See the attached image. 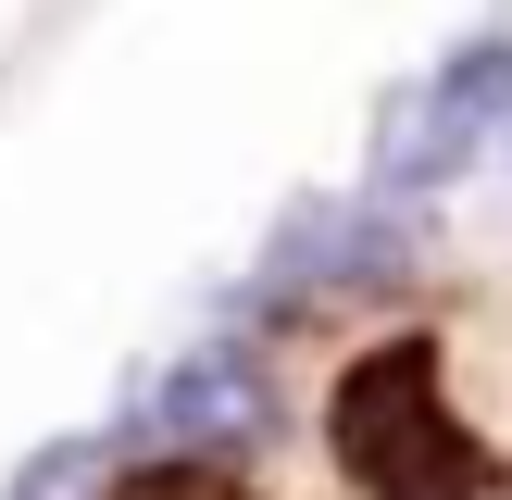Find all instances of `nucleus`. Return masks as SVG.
<instances>
[{
    "instance_id": "obj_2",
    "label": "nucleus",
    "mask_w": 512,
    "mask_h": 500,
    "mask_svg": "<svg viewBox=\"0 0 512 500\" xmlns=\"http://www.w3.org/2000/svg\"><path fill=\"white\" fill-rule=\"evenodd\" d=\"M500 113H512V38L488 25V38H463L438 75H413V88L388 100V125H375V188L425 200V188H450V175H475L488 138H500Z\"/></svg>"
},
{
    "instance_id": "obj_3",
    "label": "nucleus",
    "mask_w": 512,
    "mask_h": 500,
    "mask_svg": "<svg viewBox=\"0 0 512 500\" xmlns=\"http://www.w3.org/2000/svg\"><path fill=\"white\" fill-rule=\"evenodd\" d=\"M413 275V213L388 188H350V200H300L263 250V300H363Z\"/></svg>"
},
{
    "instance_id": "obj_5",
    "label": "nucleus",
    "mask_w": 512,
    "mask_h": 500,
    "mask_svg": "<svg viewBox=\"0 0 512 500\" xmlns=\"http://www.w3.org/2000/svg\"><path fill=\"white\" fill-rule=\"evenodd\" d=\"M88 500H250V488H238V475H213V463L188 450V463H125V475H100Z\"/></svg>"
},
{
    "instance_id": "obj_4",
    "label": "nucleus",
    "mask_w": 512,
    "mask_h": 500,
    "mask_svg": "<svg viewBox=\"0 0 512 500\" xmlns=\"http://www.w3.org/2000/svg\"><path fill=\"white\" fill-rule=\"evenodd\" d=\"M275 413V388H263V350L250 338H213V350H188V363H163L150 375V400H138V425H163V438H188V450H238L250 425Z\"/></svg>"
},
{
    "instance_id": "obj_1",
    "label": "nucleus",
    "mask_w": 512,
    "mask_h": 500,
    "mask_svg": "<svg viewBox=\"0 0 512 500\" xmlns=\"http://www.w3.org/2000/svg\"><path fill=\"white\" fill-rule=\"evenodd\" d=\"M325 450H338V475L375 488V500H488L500 488L475 413L450 400L438 350H413V338L363 350V363L338 375V400H325Z\"/></svg>"
}]
</instances>
